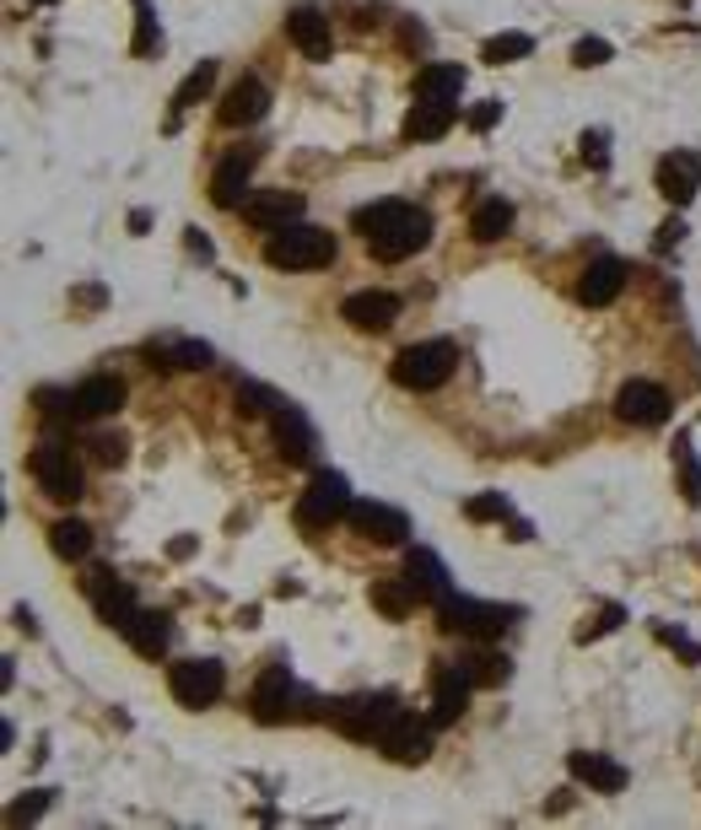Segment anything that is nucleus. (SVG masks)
I'll list each match as a JSON object with an SVG mask.
<instances>
[{
  "instance_id": "nucleus-1",
  "label": "nucleus",
  "mask_w": 701,
  "mask_h": 830,
  "mask_svg": "<svg viewBox=\"0 0 701 830\" xmlns=\"http://www.w3.org/2000/svg\"><path fill=\"white\" fill-rule=\"evenodd\" d=\"M356 232L367 238V249L378 260H411L431 238V216L411 200H378V205L356 211Z\"/></svg>"
},
{
  "instance_id": "nucleus-2",
  "label": "nucleus",
  "mask_w": 701,
  "mask_h": 830,
  "mask_svg": "<svg viewBox=\"0 0 701 830\" xmlns=\"http://www.w3.org/2000/svg\"><path fill=\"white\" fill-rule=\"evenodd\" d=\"M329 260H335V232H324L313 222H291V227L271 232V243H265L271 271H324Z\"/></svg>"
},
{
  "instance_id": "nucleus-3",
  "label": "nucleus",
  "mask_w": 701,
  "mask_h": 830,
  "mask_svg": "<svg viewBox=\"0 0 701 830\" xmlns=\"http://www.w3.org/2000/svg\"><path fill=\"white\" fill-rule=\"evenodd\" d=\"M453 362H459V351H453L448 340L405 345V351L395 356V383H400V389H416V394H431V389H442V383L453 378Z\"/></svg>"
},
{
  "instance_id": "nucleus-4",
  "label": "nucleus",
  "mask_w": 701,
  "mask_h": 830,
  "mask_svg": "<svg viewBox=\"0 0 701 830\" xmlns=\"http://www.w3.org/2000/svg\"><path fill=\"white\" fill-rule=\"evenodd\" d=\"M27 475L38 480V491L49 496V502H76L82 496V464H76V453L65 448V442H38L33 453H27Z\"/></svg>"
},
{
  "instance_id": "nucleus-5",
  "label": "nucleus",
  "mask_w": 701,
  "mask_h": 830,
  "mask_svg": "<svg viewBox=\"0 0 701 830\" xmlns=\"http://www.w3.org/2000/svg\"><path fill=\"white\" fill-rule=\"evenodd\" d=\"M518 609H502V604H480V599H464V593H448L437 604V626L442 631H459V637H475V642H491L513 626Z\"/></svg>"
},
{
  "instance_id": "nucleus-6",
  "label": "nucleus",
  "mask_w": 701,
  "mask_h": 830,
  "mask_svg": "<svg viewBox=\"0 0 701 830\" xmlns=\"http://www.w3.org/2000/svg\"><path fill=\"white\" fill-rule=\"evenodd\" d=\"M351 513V486H346V475H313L308 480V491L297 496V524L302 529H329V524H340Z\"/></svg>"
},
{
  "instance_id": "nucleus-7",
  "label": "nucleus",
  "mask_w": 701,
  "mask_h": 830,
  "mask_svg": "<svg viewBox=\"0 0 701 830\" xmlns=\"http://www.w3.org/2000/svg\"><path fill=\"white\" fill-rule=\"evenodd\" d=\"M395 717H400L395 695H351V701L335 706V728H340L346 739H356V744H378V739L389 733Z\"/></svg>"
},
{
  "instance_id": "nucleus-8",
  "label": "nucleus",
  "mask_w": 701,
  "mask_h": 830,
  "mask_svg": "<svg viewBox=\"0 0 701 830\" xmlns=\"http://www.w3.org/2000/svg\"><path fill=\"white\" fill-rule=\"evenodd\" d=\"M167 691H173V701H178V706L200 712V706H216V701H222V691H227V675H222V664H216V658H184V664H173Z\"/></svg>"
},
{
  "instance_id": "nucleus-9",
  "label": "nucleus",
  "mask_w": 701,
  "mask_h": 830,
  "mask_svg": "<svg viewBox=\"0 0 701 830\" xmlns=\"http://www.w3.org/2000/svg\"><path fill=\"white\" fill-rule=\"evenodd\" d=\"M346 524H351L362 540H373V545H400V540L411 535L405 513H400V507H389V502H351Z\"/></svg>"
},
{
  "instance_id": "nucleus-10",
  "label": "nucleus",
  "mask_w": 701,
  "mask_h": 830,
  "mask_svg": "<svg viewBox=\"0 0 701 830\" xmlns=\"http://www.w3.org/2000/svg\"><path fill=\"white\" fill-rule=\"evenodd\" d=\"M615 415H621L626 426H664V420H669V394H664L659 383H648V378H631V383H621V394H615Z\"/></svg>"
},
{
  "instance_id": "nucleus-11",
  "label": "nucleus",
  "mask_w": 701,
  "mask_h": 830,
  "mask_svg": "<svg viewBox=\"0 0 701 830\" xmlns=\"http://www.w3.org/2000/svg\"><path fill=\"white\" fill-rule=\"evenodd\" d=\"M265 109H271V87H265L260 76H238V81L227 87V98H222L216 120H222L227 130H238V125H260V120H265Z\"/></svg>"
},
{
  "instance_id": "nucleus-12",
  "label": "nucleus",
  "mask_w": 701,
  "mask_h": 830,
  "mask_svg": "<svg viewBox=\"0 0 701 830\" xmlns=\"http://www.w3.org/2000/svg\"><path fill=\"white\" fill-rule=\"evenodd\" d=\"M120 405H125V383H120V378H109V373H98V378L76 383V389H71V400H65V411L76 415V420H103V415H120Z\"/></svg>"
},
{
  "instance_id": "nucleus-13",
  "label": "nucleus",
  "mask_w": 701,
  "mask_h": 830,
  "mask_svg": "<svg viewBox=\"0 0 701 830\" xmlns=\"http://www.w3.org/2000/svg\"><path fill=\"white\" fill-rule=\"evenodd\" d=\"M340 318L351 329H362V335H384L400 318V297H389V291H351L340 302Z\"/></svg>"
},
{
  "instance_id": "nucleus-14",
  "label": "nucleus",
  "mask_w": 701,
  "mask_h": 830,
  "mask_svg": "<svg viewBox=\"0 0 701 830\" xmlns=\"http://www.w3.org/2000/svg\"><path fill=\"white\" fill-rule=\"evenodd\" d=\"M243 222L260 227V232H280L291 222H302V194L291 189H265V194H249L243 200Z\"/></svg>"
},
{
  "instance_id": "nucleus-15",
  "label": "nucleus",
  "mask_w": 701,
  "mask_h": 830,
  "mask_svg": "<svg viewBox=\"0 0 701 830\" xmlns=\"http://www.w3.org/2000/svg\"><path fill=\"white\" fill-rule=\"evenodd\" d=\"M378 750H384L389 760H400V766H421V760L431 755V722H416L411 712H400V717L389 722V733L378 739Z\"/></svg>"
},
{
  "instance_id": "nucleus-16",
  "label": "nucleus",
  "mask_w": 701,
  "mask_h": 830,
  "mask_svg": "<svg viewBox=\"0 0 701 830\" xmlns=\"http://www.w3.org/2000/svg\"><path fill=\"white\" fill-rule=\"evenodd\" d=\"M297 701H302V691L291 686V675L276 664V669L260 675V686H254V701H249V706H254L260 722H286V717H297Z\"/></svg>"
},
{
  "instance_id": "nucleus-17",
  "label": "nucleus",
  "mask_w": 701,
  "mask_h": 830,
  "mask_svg": "<svg viewBox=\"0 0 701 830\" xmlns=\"http://www.w3.org/2000/svg\"><path fill=\"white\" fill-rule=\"evenodd\" d=\"M286 38L302 49V60H329V49H335V27L318 5H297L286 16Z\"/></svg>"
},
{
  "instance_id": "nucleus-18",
  "label": "nucleus",
  "mask_w": 701,
  "mask_h": 830,
  "mask_svg": "<svg viewBox=\"0 0 701 830\" xmlns=\"http://www.w3.org/2000/svg\"><path fill=\"white\" fill-rule=\"evenodd\" d=\"M87 599H92V609L109 620V626H125L130 615H136L140 604H136V593L109 571V566H98V571H87Z\"/></svg>"
},
{
  "instance_id": "nucleus-19",
  "label": "nucleus",
  "mask_w": 701,
  "mask_h": 830,
  "mask_svg": "<svg viewBox=\"0 0 701 830\" xmlns=\"http://www.w3.org/2000/svg\"><path fill=\"white\" fill-rule=\"evenodd\" d=\"M470 675L459 669V664H448V669H437L431 675V728H448V722H459L464 717V706H470Z\"/></svg>"
},
{
  "instance_id": "nucleus-20",
  "label": "nucleus",
  "mask_w": 701,
  "mask_h": 830,
  "mask_svg": "<svg viewBox=\"0 0 701 830\" xmlns=\"http://www.w3.org/2000/svg\"><path fill=\"white\" fill-rule=\"evenodd\" d=\"M566 771H572L588 793H621V788H626V766L610 760V755H599V750H572V755H566Z\"/></svg>"
},
{
  "instance_id": "nucleus-21",
  "label": "nucleus",
  "mask_w": 701,
  "mask_h": 830,
  "mask_svg": "<svg viewBox=\"0 0 701 830\" xmlns=\"http://www.w3.org/2000/svg\"><path fill=\"white\" fill-rule=\"evenodd\" d=\"M701 189V162L691 151H669V156H659V194L669 200V205H691Z\"/></svg>"
},
{
  "instance_id": "nucleus-22",
  "label": "nucleus",
  "mask_w": 701,
  "mask_h": 830,
  "mask_svg": "<svg viewBox=\"0 0 701 830\" xmlns=\"http://www.w3.org/2000/svg\"><path fill=\"white\" fill-rule=\"evenodd\" d=\"M405 582H411V593H416V604H442L448 593H453V582H448V571H442V561L431 551H411L405 555Z\"/></svg>"
},
{
  "instance_id": "nucleus-23",
  "label": "nucleus",
  "mask_w": 701,
  "mask_h": 830,
  "mask_svg": "<svg viewBox=\"0 0 701 830\" xmlns=\"http://www.w3.org/2000/svg\"><path fill=\"white\" fill-rule=\"evenodd\" d=\"M621 286H626V265H621L615 254H599V260L583 271V286H577V297H583L588 307H610V302L621 297Z\"/></svg>"
},
{
  "instance_id": "nucleus-24",
  "label": "nucleus",
  "mask_w": 701,
  "mask_h": 830,
  "mask_svg": "<svg viewBox=\"0 0 701 830\" xmlns=\"http://www.w3.org/2000/svg\"><path fill=\"white\" fill-rule=\"evenodd\" d=\"M211 200H216L222 211H243V200H249V156L216 162V173H211Z\"/></svg>"
},
{
  "instance_id": "nucleus-25",
  "label": "nucleus",
  "mask_w": 701,
  "mask_h": 830,
  "mask_svg": "<svg viewBox=\"0 0 701 830\" xmlns=\"http://www.w3.org/2000/svg\"><path fill=\"white\" fill-rule=\"evenodd\" d=\"M120 631H125V642L136 647L140 658H162L167 653V615H157V609H136Z\"/></svg>"
},
{
  "instance_id": "nucleus-26",
  "label": "nucleus",
  "mask_w": 701,
  "mask_h": 830,
  "mask_svg": "<svg viewBox=\"0 0 701 830\" xmlns=\"http://www.w3.org/2000/svg\"><path fill=\"white\" fill-rule=\"evenodd\" d=\"M271 426H276L280 453H291V458H313V426L302 420V411H297V405L276 400V411H271Z\"/></svg>"
},
{
  "instance_id": "nucleus-27",
  "label": "nucleus",
  "mask_w": 701,
  "mask_h": 830,
  "mask_svg": "<svg viewBox=\"0 0 701 830\" xmlns=\"http://www.w3.org/2000/svg\"><path fill=\"white\" fill-rule=\"evenodd\" d=\"M453 120H459V109L453 103H437V98H421L416 109L405 114V136L411 140H437L453 130Z\"/></svg>"
},
{
  "instance_id": "nucleus-28",
  "label": "nucleus",
  "mask_w": 701,
  "mask_h": 830,
  "mask_svg": "<svg viewBox=\"0 0 701 830\" xmlns=\"http://www.w3.org/2000/svg\"><path fill=\"white\" fill-rule=\"evenodd\" d=\"M508 227H513V205L502 194H491L470 211V238L475 243H497V238H508Z\"/></svg>"
},
{
  "instance_id": "nucleus-29",
  "label": "nucleus",
  "mask_w": 701,
  "mask_h": 830,
  "mask_svg": "<svg viewBox=\"0 0 701 830\" xmlns=\"http://www.w3.org/2000/svg\"><path fill=\"white\" fill-rule=\"evenodd\" d=\"M151 356H157L162 367H178V373L211 367V345H205V340H151Z\"/></svg>"
},
{
  "instance_id": "nucleus-30",
  "label": "nucleus",
  "mask_w": 701,
  "mask_h": 830,
  "mask_svg": "<svg viewBox=\"0 0 701 830\" xmlns=\"http://www.w3.org/2000/svg\"><path fill=\"white\" fill-rule=\"evenodd\" d=\"M459 92H464V71H459V65H426L416 76V98L459 103Z\"/></svg>"
},
{
  "instance_id": "nucleus-31",
  "label": "nucleus",
  "mask_w": 701,
  "mask_h": 830,
  "mask_svg": "<svg viewBox=\"0 0 701 830\" xmlns=\"http://www.w3.org/2000/svg\"><path fill=\"white\" fill-rule=\"evenodd\" d=\"M459 669L470 675V686H502V680H508V658L491 653V647H470V653H459Z\"/></svg>"
},
{
  "instance_id": "nucleus-32",
  "label": "nucleus",
  "mask_w": 701,
  "mask_h": 830,
  "mask_svg": "<svg viewBox=\"0 0 701 830\" xmlns=\"http://www.w3.org/2000/svg\"><path fill=\"white\" fill-rule=\"evenodd\" d=\"M49 545H54V555H65V561H87V551H92V529H87L82 518H60V524L49 529Z\"/></svg>"
},
{
  "instance_id": "nucleus-33",
  "label": "nucleus",
  "mask_w": 701,
  "mask_h": 830,
  "mask_svg": "<svg viewBox=\"0 0 701 830\" xmlns=\"http://www.w3.org/2000/svg\"><path fill=\"white\" fill-rule=\"evenodd\" d=\"M529 49H535L529 33H502V38H491V43L480 49V60H491V65H513V60H524Z\"/></svg>"
},
{
  "instance_id": "nucleus-34",
  "label": "nucleus",
  "mask_w": 701,
  "mask_h": 830,
  "mask_svg": "<svg viewBox=\"0 0 701 830\" xmlns=\"http://www.w3.org/2000/svg\"><path fill=\"white\" fill-rule=\"evenodd\" d=\"M211 81H216V60H200V65L184 76V87L173 92V109H189V103H200V98L211 92Z\"/></svg>"
},
{
  "instance_id": "nucleus-35",
  "label": "nucleus",
  "mask_w": 701,
  "mask_h": 830,
  "mask_svg": "<svg viewBox=\"0 0 701 830\" xmlns=\"http://www.w3.org/2000/svg\"><path fill=\"white\" fill-rule=\"evenodd\" d=\"M373 604L389 615V620H400V615H411V604H416V593H411V582L400 577V582H378L373 588Z\"/></svg>"
},
{
  "instance_id": "nucleus-36",
  "label": "nucleus",
  "mask_w": 701,
  "mask_h": 830,
  "mask_svg": "<svg viewBox=\"0 0 701 830\" xmlns=\"http://www.w3.org/2000/svg\"><path fill=\"white\" fill-rule=\"evenodd\" d=\"M130 49H136L140 60L157 49V11H151V0H136V43Z\"/></svg>"
},
{
  "instance_id": "nucleus-37",
  "label": "nucleus",
  "mask_w": 701,
  "mask_h": 830,
  "mask_svg": "<svg viewBox=\"0 0 701 830\" xmlns=\"http://www.w3.org/2000/svg\"><path fill=\"white\" fill-rule=\"evenodd\" d=\"M675 458H680V469H686V496L701 502V464H697V453H691V437L675 442Z\"/></svg>"
},
{
  "instance_id": "nucleus-38",
  "label": "nucleus",
  "mask_w": 701,
  "mask_h": 830,
  "mask_svg": "<svg viewBox=\"0 0 701 830\" xmlns=\"http://www.w3.org/2000/svg\"><path fill=\"white\" fill-rule=\"evenodd\" d=\"M604 60H610V43H604V38H583V43L572 49V65H583V71H588V65H604Z\"/></svg>"
},
{
  "instance_id": "nucleus-39",
  "label": "nucleus",
  "mask_w": 701,
  "mask_h": 830,
  "mask_svg": "<svg viewBox=\"0 0 701 830\" xmlns=\"http://www.w3.org/2000/svg\"><path fill=\"white\" fill-rule=\"evenodd\" d=\"M621 620H626V609H621V604H610V609H604V615H599L593 626H583V631H577V642H593V637H604V631H615Z\"/></svg>"
},
{
  "instance_id": "nucleus-40",
  "label": "nucleus",
  "mask_w": 701,
  "mask_h": 830,
  "mask_svg": "<svg viewBox=\"0 0 701 830\" xmlns=\"http://www.w3.org/2000/svg\"><path fill=\"white\" fill-rule=\"evenodd\" d=\"M43 809H49V793H38V798H22V804H11V815H5V820H11V826H22V820H38Z\"/></svg>"
},
{
  "instance_id": "nucleus-41",
  "label": "nucleus",
  "mask_w": 701,
  "mask_h": 830,
  "mask_svg": "<svg viewBox=\"0 0 701 830\" xmlns=\"http://www.w3.org/2000/svg\"><path fill=\"white\" fill-rule=\"evenodd\" d=\"M502 513H508L502 496H475V502H470V518H502Z\"/></svg>"
},
{
  "instance_id": "nucleus-42",
  "label": "nucleus",
  "mask_w": 701,
  "mask_h": 830,
  "mask_svg": "<svg viewBox=\"0 0 701 830\" xmlns=\"http://www.w3.org/2000/svg\"><path fill=\"white\" fill-rule=\"evenodd\" d=\"M497 120H502V103H480V109L470 114V125H475V130H491Z\"/></svg>"
},
{
  "instance_id": "nucleus-43",
  "label": "nucleus",
  "mask_w": 701,
  "mask_h": 830,
  "mask_svg": "<svg viewBox=\"0 0 701 830\" xmlns=\"http://www.w3.org/2000/svg\"><path fill=\"white\" fill-rule=\"evenodd\" d=\"M92 448H98V458H103V464H120V458H125V442H120V437H98Z\"/></svg>"
},
{
  "instance_id": "nucleus-44",
  "label": "nucleus",
  "mask_w": 701,
  "mask_h": 830,
  "mask_svg": "<svg viewBox=\"0 0 701 830\" xmlns=\"http://www.w3.org/2000/svg\"><path fill=\"white\" fill-rule=\"evenodd\" d=\"M583 156L593 162V167H604V136L593 130V136H583Z\"/></svg>"
},
{
  "instance_id": "nucleus-45",
  "label": "nucleus",
  "mask_w": 701,
  "mask_h": 830,
  "mask_svg": "<svg viewBox=\"0 0 701 830\" xmlns=\"http://www.w3.org/2000/svg\"><path fill=\"white\" fill-rule=\"evenodd\" d=\"M680 232H686L680 222H664V227H659V243H680Z\"/></svg>"
}]
</instances>
